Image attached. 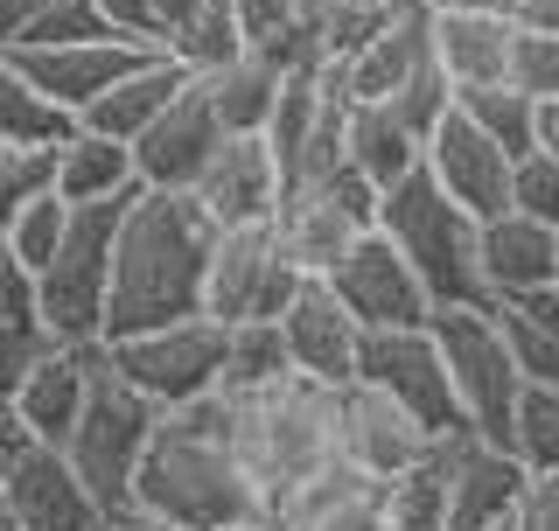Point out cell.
Segmentation results:
<instances>
[{
    "instance_id": "52",
    "label": "cell",
    "mask_w": 559,
    "mask_h": 531,
    "mask_svg": "<svg viewBox=\"0 0 559 531\" xmlns=\"http://www.w3.org/2000/svg\"><path fill=\"white\" fill-rule=\"evenodd\" d=\"M532 140L546 154H559V98H538V119H532Z\"/></svg>"
},
{
    "instance_id": "1",
    "label": "cell",
    "mask_w": 559,
    "mask_h": 531,
    "mask_svg": "<svg viewBox=\"0 0 559 531\" xmlns=\"http://www.w3.org/2000/svg\"><path fill=\"white\" fill-rule=\"evenodd\" d=\"M210 245H217V217L189 189H133L127 217H119V245H112L105 343L154 329V322H175V315H197Z\"/></svg>"
},
{
    "instance_id": "46",
    "label": "cell",
    "mask_w": 559,
    "mask_h": 531,
    "mask_svg": "<svg viewBox=\"0 0 559 531\" xmlns=\"http://www.w3.org/2000/svg\"><path fill=\"white\" fill-rule=\"evenodd\" d=\"M105 22H112V35H133V43H154L162 49V8L154 0H98Z\"/></svg>"
},
{
    "instance_id": "37",
    "label": "cell",
    "mask_w": 559,
    "mask_h": 531,
    "mask_svg": "<svg viewBox=\"0 0 559 531\" xmlns=\"http://www.w3.org/2000/svg\"><path fill=\"white\" fill-rule=\"evenodd\" d=\"M63 232H70V203L57 197V189H43V197H28L8 224H0V245H8V252L22 259L28 273H43V266L57 259Z\"/></svg>"
},
{
    "instance_id": "8",
    "label": "cell",
    "mask_w": 559,
    "mask_h": 531,
    "mask_svg": "<svg viewBox=\"0 0 559 531\" xmlns=\"http://www.w3.org/2000/svg\"><path fill=\"white\" fill-rule=\"evenodd\" d=\"M105 357H112V370L133 392H147L168 413V405H189V399H203V392L224 385V322L197 308V315H175V322L112 335Z\"/></svg>"
},
{
    "instance_id": "21",
    "label": "cell",
    "mask_w": 559,
    "mask_h": 531,
    "mask_svg": "<svg viewBox=\"0 0 559 531\" xmlns=\"http://www.w3.org/2000/svg\"><path fill=\"white\" fill-rule=\"evenodd\" d=\"M476 266H483V294L489 308L518 294H538L559 280V232L524 210H497V217L476 224Z\"/></svg>"
},
{
    "instance_id": "23",
    "label": "cell",
    "mask_w": 559,
    "mask_h": 531,
    "mask_svg": "<svg viewBox=\"0 0 559 531\" xmlns=\"http://www.w3.org/2000/svg\"><path fill=\"white\" fill-rule=\"evenodd\" d=\"M266 518H273V531H378V475L349 469L336 455L308 483L280 489L266 504Z\"/></svg>"
},
{
    "instance_id": "9",
    "label": "cell",
    "mask_w": 559,
    "mask_h": 531,
    "mask_svg": "<svg viewBox=\"0 0 559 531\" xmlns=\"http://www.w3.org/2000/svg\"><path fill=\"white\" fill-rule=\"evenodd\" d=\"M371 224H378V182L357 175L349 162L294 182L287 197H280V210H273V232H280V245H287V259L301 266V273H314V280L336 273L343 252L371 232Z\"/></svg>"
},
{
    "instance_id": "22",
    "label": "cell",
    "mask_w": 559,
    "mask_h": 531,
    "mask_svg": "<svg viewBox=\"0 0 559 531\" xmlns=\"http://www.w3.org/2000/svg\"><path fill=\"white\" fill-rule=\"evenodd\" d=\"M427 57H433V8H413L406 22L378 28L364 49H349L343 63H329V70H322V84H329V98H343V105L392 98Z\"/></svg>"
},
{
    "instance_id": "35",
    "label": "cell",
    "mask_w": 559,
    "mask_h": 531,
    "mask_svg": "<svg viewBox=\"0 0 559 531\" xmlns=\"http://www.w3.org/2000/svg\"><path fill=\"white\" fill-rule=\"evenodd\" d=\"M314 22H322V43H329V63H343L349 49H364L378 28L406 22L413 8H427V0H308Z\"/></svg>"
},
{
    "instance_id": "32",
    "label": "cell",
    "mask_w": 559,
    "mask_h": 531,
    "mask_svg": "<svg viewBox=\"0 0 559 531\" xmlns=\"http://www.w3.org/2000/svg\"><path fill=\"white\" fill-rule=\"evenodd\" d=\"M378 531H448V475L433 448L378 483Z\"/></svg>"
},
{
    "instance_id": "39",
    "label": "cell",
    "mask_w": 559,
    "mask_h": 531,
    "mask_svg": "<svg viewBox=\"0 0 559 531\" xmlns=\"http://www.w3.org/2000/svg\"><path fill=\"white\" fill-rule=\"evenodd\" d=\"M384 105H392V113L406 119V127H413L419 140H427V133H433V127H441V119L454 113V84H448V70L427 57V63H419V70H413L406 84H399L392 98H384Z\"/></svg>"
},
{
    "instance_id": "28",
    "label": "cell",
    "mask_w": 559,
    "mask_h": 531,
    "mask_svg": "<svg viewBox=\"0 0 559 531\" xmlns=\"http://www.w3.org/2000/svg\"><path fill=\"white\" fill-rule=\"evenodd\" d=\"M419 148H427V140H419L384 98L349 105V119H343V154H349V168L371 175L378 189H392L406 168H419Z\"/></svg>"
},
{
    "instance_id": "25",
    "label": "cell",
    "mask_w": 559,
    "mask_h": 531,
    "mask_svg": "<svg viewBox=\"0 0 559 531\" xmlns=\"http://www.w3.org/2000/svg\"><path fill=\"white\" fill-rule=\"evenodd\" d=\"M92 370H98V343H49L43 350V364L14 392V413L28 420L35 440H49V448L70 440V427L84 413V392H92Z\"/></svg>"
},
{
    "instance_id": "45",
    "label": "cell",
    "mask_w": 559,
    "mask_h": 531,
    "mask_svg": "<svg viewBox=\"0 0 559 531\" xmlns=\"http://www.w3.org/2000/svg\"><path fill=\"white\" fill-rule=\"evenodd\" d=\"M511 531H559V469L524 475L518 510H511Z\"/></svg>"
},
{
    "instance_id": "42",
    "label": "cell",
    "mask_w": 559,
    "mask_h": 531,
    "mask_svg": "<svg viewBox=\"0 0 559 531\" xmlns=\"http://www.w3.org/2000/svg\"><path fill=\"white\" fill-rule=\"evenodd\" d=\"M92 35H112L98 0H43V14H35L28 43H92ZM22 43V49H28Z\"/></svg>"
},
{
    "instance_id": "19",
    "label": "cell",
    "mask_w": 559,
    "mask_h": 531,
    "mask_svg": "<svg viewBox=\"0 0 559 531\" xmlns=\"http://www.w3.org/2000/svg\"><path fill=\"white\" fill-rule=\"evenodd\" d=\"M280 335H287V357L301 378H322V385H343L357 378V350H364V322L343 308V294L329 280H301L294 300L280 308Z\"/></svg>"
},
{
    "instance_id": "43",
    "label": "cell",
    "mask_w": 559,
    "mask_h": 531,
    "mask_svg": "<svg viewBox=\"0 0 559 531\" xmlns=\"http://www.w3.org/2000/svg\"><path fill=\"white\" fill-rule=\"evenodd\" d=\"M511 78H518L532 98H559V28H518Z\"/></svg>"
},
{
    "instance_id": "13",
    "label": "cell",
    "mask_w": 559,
    "mask_h": 531,
    "mask_svg": "<svg viewBox=\"0 0 559 531\" xmlns=\"http://www.w3.org/2000/svg\"><path fill=\"white\" fill-rule=\"evenodd\" d=\"M329 287L343 294V308L357 315L364 329H413V322H427V315H433L427 280L413 273V259L399 252L378 224L343 252V266L329 273Z\"/></svg>"
},
{
    "instance_id": "30",
    "label": "cell",
    "mask_w": 559,
    "mask_h": 531,
    "mask_svg": "<svg viewBox=\"0 0 559 531\" xmlns=\"http://www.w3.org/2000/svg\"><path fill=\"white\" fill-rule=\"evenodd\" d=\"M203 84H210V98H217L224 127H231V133H259V127H266V113H273V98H280V84H287V70H280L259 43H245L238 57L210 63Z\"/></svg>"
},
{
    "instance_id": "2",
    "label": "cell",
    "mask_w": 559,
    "mask_h": 531,
    "mask_svg": "<svg viewBox=\"0 0 559 531\" xmlns=\"http://www.w3.org/2000/svg\"><path fill=\"white\" fill-rule=\"evenodd\" d=\"M133 504L168 518L175 531H224L266 510L252 469L231 448V399L203 392L189 405H168L133 475Z\"/></svg>"
},
{
    "instance_id": "26",
    "label": "cell",
    "mask_w": 559,
    "mask_h": 531,
    "mask_svg": "<svg viewBox=\"0 0 559 531\" xmlns=\"http://www.w3.org/2000/svg\"><path fill=\"white\" fill-rule=\"evenodd\" d=\"M182 84H189V63L168 57V49H154V57L140 63V70H127V78H119L98 105H84L78 127H98V133H112V140H127V148H133V140L162 119V105L182 92Z\"/></svg>"
},
{
    "instance_id": "15",
    "label": "cell",
    "mask_w": 559,
    "mask_h": 531,
    "mask_svg": "<svg viewBox=\"0 0 559 531\" xmlns=\"http://www.w3.org/2000/svg\"><path fill=\"white\" fill-rule=\"evenodd\" d=\"M441 455V475H448V531H483V524H503L518 510V489H524V469L503 440H489L476 427H454L433 440Z\"/></svg>"
},
{
    "instance_id": "40",
    "label": "cell",
    "mask_w": 559,
    "mask_h": 531,
    "mask_svg": "<svg viewBox=\"0 0 559 531\" xmlns=\"http://www.w3.org/2000/svg\"><path fill=\"white\" fill-rule=\"evenodd\" d=\"M57 343L43 315H0V399L22 392V378L43 364V350Z\"/></svg>"
},
{
    "instance_id": "14",
    "label": "cell",
    "mask_w": 559,
    "mask_h": 531,
    "mask_svg": "<svg viewBox=\"0 0 559 531\" xmlns=\"http://www.w3.org/2000/svg\"><path fill=\"white\" fill-rule=\"evenodd\" d=\"M329 413H336V455L349 469L378 475V483L433 448V434L419 427L406 405L392 392H378V385H364V378H343L336 392H329Z\"/></svg>"
},
{
    "instance_id": "24",
    "label": "cell",
    "mask_w": 559,
    "mask_h": 531,
    "mask_svg": "<svg viewBox=\"0 0 559 531\" xmlns=\"http://www.w3.org/2000/svg\"><path fill=\"white\" fill-rule=\"evenodd\" d=\"M511 57H518V14L511 8H454V14H433V63L448 70L454 92L511 78Z\"/></svg>"
},
{
    "instance_id": "38",
    "label": "cell",
    "mask_w": 559,
    "mask_h": 531,
    "mask_svg": "<svg viewBox=\"0 0 559 531\" xmlns=\"http://www.w3.org/2000/svg\"><path fill=\"white\" fill-rule=\"evenodd\" d=\"M43 189H57V148L0 140V224H8L28 197H43Z\"/></svg>"
},
{
    "instance_id": "12",
    "label": "cell",
    "mask_w": 559,
    "mask_h": 531,
    "mask_svg": "<svg viewBox=\"0 0 559 531\" xmlns=\"http://www.w3.org/2000/svg\"><path fill=\"white\" fill-rule=\"evenodd\" d=\"M224 133H231V127H224V113H217V98H210L203 70H189V84L162 105V119L133 140L140 189H189L203 175V162L217 154Z\"/></svg>"
},
{
    "instance_id": "4",
    "label": "cell",
    "mask_w": 559,
    "mask_h": 531,
    "mask_svg": "<svg viewBox=\"0 0 559 531\" xmlns=\"http://www.w3.org/2000/svg\"><path fill=\"white\" fill-rule=\"evenodd\" d=\"M476 224L483 217H468L427 175V162L406 168L392 189H378V232L413 259V273L433 294V308H448V300H489L483 266H476Z\"/></svg>"
},
{
    "instance_id": "10",
    "label": "cell",
    "mask_w": 559,
    "mask_h": 531,
    "mask_svg": "<svg viewBox=\"0 0 559 531\" xmlns=\"http://www.w3.org/2000/svg\"><path fill=\"white\" fill-rule=\"evenodd\" d=\"M301 266L287 259L273 224H217L210 245V273H203V315L217 322H252V315H280L301 287Z\"/></svg>"
},
{
    "instance_id": "34",
    "label": "cell",
    "mask_w": 559,
    "mask_h": 531,
    "mask_svg": "<svg viewBox=\"0 0 559 531\" xmlns=\"http://www.w3.org/2000/svg\"><path fill=\"white\" fill-rule=\"evenodd\" d=\"M454 105H462L476 127L497 140V148H511V154H532L538 140H532V119H538V98L524 92L518 78H497V84H468V92H454Z\"/></svg>"
},
{
    "instance_id": "54",
    "label": "cell",
    "mask_w": 559,
    "mask_h": 531,
    "mask_svg": "<svg viewBox=\"0 0 559 531\" xmlns=\"http://www.w3.org/2000/svg\"><path fill=\"white\" fill-rule=\"evenodd\" d=\"M0 531H22V524H14V510H8V497H0Z\"/></svg>"
},
{
    "instance_id": "49",
    "label": "cell",
    "mask_w": 559,
    "mask_h": 531,
    "mask_svg": "<svg viewBox=\"0 0 559 531\" xmlns=\"http://www.w3.org/2000/svg\"><path fill=\"white\" fill-rule=\"evenodd\" d=\"M301 8V0H238V22H245V43H259V35H273L287 14Z\"/></svg>"
},
{
    "instance_id": "17",
    "label": "cell",
    "mask_w": 559,
    "mask_h": 531,
    "mask_svg": "<svg viewBox=\"0 0 559 531\" xmlns=\"http://www.w3.org/2000/svg\"><path fill=\"white\" fill-rule=\"evenodd\" d=\"M154 57V43H133V35H92V43H28L14 49V63L43 84L63 113L84 119V105H98L127 70H140Z\"/></svg>"
},
{
    "instance_id": "33",
    "label": "cell",
    "mask_w": 559,
    "mask_h": 531,
    "mask_svg": "<svg viewBox=\"0 0 559 531\" xmlns=\"http://www.w3.org/2000/svg\"><path fill=\"white\" fill-rule=\"evenodd\" d=\"M78 127V113H63L43 84L14 63V49H0V140H35V148H57Z\"/></svg>"
},
{
    "instance_id": "51",
    "label": "cell",
    "mask_w": 559,
    "mask_h": 531,
    "mask_svg": "<svg viewBox=\"0 0 559 531\" xmlns=\"http://www.w3.org/2000/svg\"><path fill=\"white\" fill-rule=\"evenodd\" d=\"M92 531H175V524L154 518V510H140V504H119V510H105Z\"/></svg>"
},
{
    "instance_id": "6",
    "label": "cell",
    "mask_w": 559,
    "mask_h": 531,
    "mask_svg": "<svg viewBox=\"0 0 559 531\" xmlns=\"http://www.w3.org/2000/svg\"><path fill=\"white\" fill-rule=\"evenodd\" d=\"M127 197L112 203H70V232L57 259L35 273V300L57 343H105V300H112V245Z\"/></svg>"
},
{
    "instance_id": "48",
    "label": "cell",
    "mask_w": 559,
    "mask_h": 531,
    "mask_svg": "<svg viewBox=\"0 0 559 531\" xmlns=\"http://www.w3.org/2000/svg\"><path fill=\"white\" fill-rule=\"evenodd\" d=\"M503 315H518V322H532V329H546L559 335V280L552 287H538V294H518V300H497Z\"/></svg>"
},
{
    "instance_id": "27",
    "label": "cell",
    "mask_w": 559,
    "mask_h": 531,
    "mask_svg": "<svg viewBox=\"0 0 559 531\" xmlns=\"http://www.w3.org/2000/svg\"><path fill=\"white\" fill-rule=\"evenodd\" d=\"M140 175H133V148L98 127H70L57 140V197L63 203H112L133 197Z\"/></svg>"
},
{
    "instance_id": "36",
    "label": "cell",
    "mask_w": 559,
    "mask_h": 531,
    "mask_svg": "<svg viewBox=\"0 0 559 531\" xmlns=\"http://www.w3.org/2000/svg\"><path fill=\"white\" fill-rule=\"evenodd\" d=\"M503 448H511L532 475L559 469V385H532V378H524L518 413H511V440H503Z\"/></svg>"
},
{
    "instance_id": "41",
    "label": "cell",
    "mask_w": 559,
    "mask_h": 531,
    "mask_svg": "<svg viewBox=\"0 0 559 531\" xmlns=\"http://www.w3.org/2000/svg\"><path fill=\"white\" fill-rule=\"evenodd\" d=\"M511 210H524V217H538V224H552V232H559V154H546V148L518 154V168H511Z\"/></svg>"
},
{
    "instance_id": "20",
    "label": "cell",
    "mask_w": 559,
    "mask_h": 531,
    "mask_svg": "<svg viewBox=\"0 0 559 531\" xmlns=\"http://www.w3.org/2000/svg\"><path fill=\"white\" fill-rule=\"evenodd\" d=\"M8 510L22 531H92L105 518V504L92 497V483H84L78 469H70L63 448H49V440H35L22 455V469L8 475Z\"/></svg>"
},
{
    "instance_id": "3",
    "label": "cell",
    "mask_w": 559,
    "mask_h": 531,
    "mask_svg": "<svg viewBox=\"0 0 559 531\" xmlns=\"http://www.w3.org/2000/svg\"><path fill=\"white\" fill-rule=\"evenodd\" d=\"M329 392H336V385L301 378V370H294L287 385H273V392H224L231 399V448H238V462L252 469V483H259L266 504L280 489L308 483L314 469L336 462V413H329Z\"/></svg>"
},
{
    "instance_id": "44",
    "label": "cell",
    "mask_w": 559,
    "mask_h": 531,
    "mask_svg": "<svg viewBox=\"0 0 559 531\" xmlns=\"http://www.w3.org/2000/svg\"><path fill=\"white\" fill-rule=\"evenodd\" d=\"M497 315H503V308H497ZM503 335H511L524 378H532V385H559V335L532 329V322H518V315H503Z\"/></svg>"
},
{
    "instance_id": "31",
    "label": "cell",
    "mask_w": 559,
    "mask_h": 531,
    "mask_svg": "<svg viewBox=\"0 0 559 531\" xmlns=\"http://www.w3.org/2000/svg\"><path fill=\"white\" fill-rule=\"evenodd\" d=\"M294 378L280 315H252V322H224V392H273Z\"/></svg>"
},
{
    "instance_id": "53",
    "label": "cell",
    "mask_w": 559,
    "mask_h": 531,
    "mask_svg": "<svg viewBox=\"0 0 559 531\" xmlns=\"http://www.w3.org/2000/svg\"><path fill=\"white\" fill-rule=\"evenodd\" d=\"M433 14H454V8H511V0H427Z\"/></svg>"
},
{
    "instance_id": "55",
    "label": "cell",
    "mask_w": 559,
    "mask_h": 531,
    "mask_svg": "<svg viewBox=\"0 0 559 531\" xmlns=\"http://www.w3.org/2000/svg\"><path fill=\"white\" fill-rule=\"evenodd\" d=\"M483 531H511V518H503V524H483Z\"/></svg>"
},
{
    "instance_id": "18",
    "label": "cell",
    "mask_w": 559,
    "mask_h": 531,
    "mask_svg": "<svg viewBox=\"0 0 559 531\" xmlns=\"http://www.w3.org/2000/svg\"><path fill=\"white\" fill-rule=\"evenodd\" d=\"M189 197L217 224H273L280 197H287V175H280L266 133H224L217 154L203 162V175L189 182Z\"/></svg>"
},
{
    "instance_id": "7",
    "label": "cell",
    "mask_w": 559,
    "mask_h": 531,
    "mask_svg": "<svg viewBox=\"0 0 559 531\" xmlns=\"http://www.w3.org/2000/svg\"><path fill=\"white\" fill-rule=\"evenodd\" d=\"M427 329H433V343H441V357H448L462 420L476 434H489V440H511L524 370H518L511 335H503V315L489 308V300H448V308L427 315Z\"/></svg>"
},
{
    "instance_id": "16",
    "label": "cell",
    "mask_w": 559,
    "mask_h": 531,
    "mask_svg": "<svg viewBox=\"0 0 559 531\" xmlns=\"http://www.w3.org/2000/svg\"><path fill=\"white\" fill-rule=\"evenodd\" d=\"M419 162H427V175L468 210V217H497V210H511V168H518V154L497 148V140H489L462 105H454L441 127L427 133Z\"/></svg>"
},
{
    "instance_id": "29",
    "label": "cell",
    "mask_w": 559,
    "mask_h": 531,
    "mask_svg": "<svg viewBox=\"0 0 559 531\" xmlns=\"http://www.w3.org/2000/svg\"><path fill=\"white\" fill-rule=\"evenodd\" d=\"M154 8H162V49L189 70H210L245 49L238 0H154Z\"/></svg>"
},
{
    "instance_id": "47",
    "label": "cell",
    "mask_w": 559,
    "mask_h": 531,
    "mask_svg": "<svg viewBox=\"0 0 559 531\" xmlns=\"http://www.w3.org/2000/svg\"><path fill=\"white\" fill-rule=\"evenodd\" d=\"M35 448V434H28V420L14 413V399H0V489H8V475L22 469V455Z\"/></svg>"
},
{
    "instance_id": "11",
    "label": "cell",
    "mask_w": 559,
    "mask_h": 531,
    "mask_svg": "<svg viewBox=\"0 0 559 531\" xmlns=\"http://www.w3.org/2000/svg\"><path fill=\"white\" fill-rule=\"evenodd\" d=\"M357 378L378 385V392H392L433 440L468 427L462 399H454V378H448V357H441V343H433L427 322H413V329H364Z\"/></svg>"
},
{
    "instance_id": "50",
    "label": "cell",
    "mask_w": 559,
    "mask_h": 531,
    "mask_svg": "<svg viewBox=\"0 0 559 531\" xmlns=\"http://www.w3.org/2000/svg\"><path fill=\"white\" fill-rule=\"evenodd\" d=\"M35 14H43V0H0V49H22Z\"/></svg>"
},
{
    "instance_id": "5",
    "label": "cell",
    "mask_w": 559,
    "mask_h": 531,
    "mask_svg": "<svg viewBox=\"0 0 559 531\" xmlns=\"http://www.w3.org/2000/svg\"><path fill=\"white\" fill-rule=\"evenodd\" d=\"M154 427H162V405H154L147 392H133V385L112 370V357H105V343H98L92 392H84V413H78V427H70L63 455H70V469L92 483V497L105 510L133 504V475H140V462H147Z\"/></svg>"
}]
</instances>
